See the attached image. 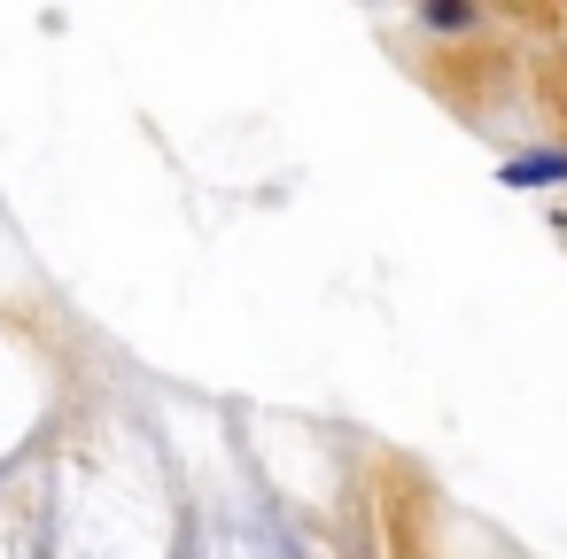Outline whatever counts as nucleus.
I'll return each mask as SVG.
<instances>
[{"mask_svg": "<svg viewBox=\"0 0 567 559\" xmlns=\"http://www.w3.org/2000/svg\"><path fill=\"white\" fill-rule=\"evenodd\" d=\"M536 179H567V156H528L505 172V187H536Z\"/></svg>", "mask_w": 567, "mask_h": 559, "instance_id": "nucleus-1", "label": "nucleus"}]
</instances>
